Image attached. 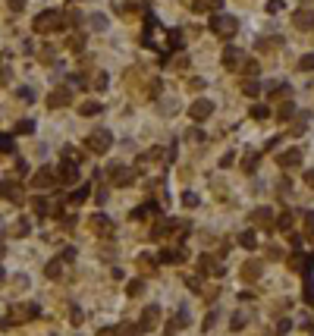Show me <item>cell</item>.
<instances>
[{
  "label": "cell",
  "instance_id": "cell-1",
  "mask_svg": "<svg viewBox=\"0 0 314 336\" xmlns=\"http://www.w3.org/2000/svg\"><path fill=\"white\" fill-rule=\"evenodd\" d=\"M69 25V13L63 10H44L35 16V32L38 35H48V32H63Z\"/></svg>",
  "mask_w": 314,
  "mask_h": 336
},
{
  "label": "cell",
  "instance_id": "cell-2",
  "mask_svg": "<svg viewBox=\"0 0 314 336\" xmlns=\"http://www.w3.org/2000/svg\"><path fill=\"white\" fill-rule=\"evenodd\" d=\"M104 176H107V182H110L113 189H126V186H132V182H135L138 170H135V167H126V163H119V160H113V163H107Z\"/></svg>",
  "mask_w": 314,
  "mask_h": 336
},
{
  "label": "cell",
  "instance_id": "cell-3",
  "mask_svg": "<svg viewBox=\"0 0 314 336\" xmlns=\"http://www.w3.org/2000/svg\"><path fill=\"white\" fill-rule=\"evenodd\" d=\"M72 261H76V252H72V248H63V255L48 261V276L50 280H66V267H69Z\"/></svg>",
  "mask_w": 314,
  "mask_h": 336
},
{
  "label": "cell",
  "instance_id": "cell-4",
  "mask_svg": "<svg viewBox=\"0 0 314 336\" xmlns=\"http://www.w3.org/2000/svg\"><path fill=\"white\" fill-rule=\"evenodd\" d=\"M211 32L217 38H232L239 32V19L236 16H226V13H217V16L211 19Z\"/></svg>",
  "mask_w": 314,
  "mask_h": 336
},
{
  "label": "cell",
  "instance_id": "cell-5",
  "mask_svg": "<svg viewBox=\"0 0 314 336\" xmlns=\"http://www.w3.org/2000/svg\"><path fill=\"white\" fill-rule=\"evenodd\" d=\"M113 144V135L107 132V129H95L88 138H85V148L91 151V154H104V151H110Z\"/></svg>",
  "mask_w": 314,
  "mask_h": 336
},
{
  "label": "cell",
  "instance_id": "cell-6",
  "mask_svg": "<svg viewBox=\"0 0 314 336\" xmlns=\"http://www.w3.org/2000/svg\"><path fill=\"white\" fill-rule=\"evenodd\" d=\"M38 314H41V311H38V305H32V302H25V305H22V302H19V305H13V311L6 314V318H10V327H13V324H22V320L38 318Z\"/></svg>",
  "mask_w": 314,
  "mask_h": 336
},
{
  "label": "cell",
  "instance_id": "cell-7",
  "mask_svg": "<svg viewBox=\"0 0 314 336\" xmlns=\"http://www.w3.org/2000/svg\"><path fill=\"white\" fill-rule=\"evenodd\" d=\"M57 182H60V186H76V182H79V163L63 157V163L57 167Z\"/></svg>",
  "mask_w": 314,
  "mask_h": 336
},
{
  "label": "cell",
  "instance_id": "cell-8",
  "mask_svg": "<svg viewBox=\"0 0 314 336\" xmlns=\"http://www.w3.org/2000/svg\"><path fill=\"white\" fill-rule=\"evenodd\" d=\"M0 198H6V201H13V204H22L25 201V189L19 186L16 179H3V182H0Z\"/></svg>",
  "mask_w": 314,
  "mask_h": 336
},
{
  "label": "cell",
  "instance_id": "cell-9",
  "mask_svg": "<svg viewBox=\"0 0 314 336\" xmlns=\"http://www.w3.org/2000/svg\"><path fill=\"white\" fill-rule=\"evenodd\" d=\"M69 101H72V88H69V85H60V88H53L50 95H48V107H53V110L66 107Z\"/></svg>",
  "mask_w": 314,
  "mask_h": 336
},
{
  "label": "cell",
  "instance_id": "cell-10",
  "mask_svg": "<svg viewBox=\"0 0 314 336\" xmlns=\"http://www.w3.org/2000/svg\"><path fill=\"white\" fill-rule=\"evenodd\" d=\"M88 226H91V233H95V236H104V239H110V236H113V220H110V217H104V214H95L88 220Z\"/></svg>",
  "mask_w": 314,
  "mask_h": 336
},
{
  "label": "cell",
  "instance_id": "cell-11",
  "mask_svg": "<svg viewBox=\"0 0 314 336\" xmlns=\"http://www.w3.org/2000/svg\"><path fill=\"white\" fill-rule=\"evenodd\" d=\"M32 208H35L38 217H60V214H63V208H60L57 201H50V198H35V201H32Z\"/></svg>",
  "mask_w": 314,
  "mask_h": 336
},
{
  "label": "cell",
  "instance_id": "cell-12",
  "mask_svg": "<svg viewBox=\"0 0 314 336\" xmlns=\"http://www.w3.org/2000/svg\"><path fill=\"white\" fill-rule=\"evenodd\" d=\"M32 186H35V189H53V186H57V170L41 167L35 176H32Z\"/></svg>",
  "mask_w": 314,
  "mask_h": 336
},
{
  "label": "cell",
  "instance_id": "cell-13",
  "mask_svg": "<svg viewBox=\"0 0 314 336\" xmlns=\"http://www.w3.org/2000/svg\"><path fill=\"white\" fill-rule=\"evenodd\" d=\"M211 113H214V101H204V97H201V101H195V104H192V107H189V116H192V120H195V123L208 120Z\"/></svg>",
  "mask_w": 314,
  "mask_h": 336
},
{
  "label": "cell",
  "instance_id": "cell-14",
  "mask_svg": "<svg viewBox=\"0 0 314 336\" xmlns=\"http://www.w3.org/2000/svg\"><path fill=\"white\" fill-rule=\"evenodd\" d=\"M157 320H160V308H157V305H148V308L142 311V320H138V330H142V333H148L151 327H157Z\"/></svg>",
  "mask_w": 314,
  "mask_h": 336
},
{
  "label": "cell",
  "instance_id": "cell-15",
  "mask_svg": "<svg viewBox=\"0 0 314 336\" xmlns=\"http://www.w3.org/2000/svg\"><path fill=\"white\" fill-rule=\"evenodd\" d=\"M198 273H211V276H220V273H223V267H220L217 261L211 258V255H201V258H198Z\"/></svg>",
  "mask_w": 314,
  "mask_h": 336
},
{
  "label": "cell",
  "instance_id": "cell-16",
  "mask_svg": "<svg viewBox=\"0 0 314 336\" xmlns=\"http://www.w3.org/2000/svg\"><path fill=\"white\" fill-rule=\"evenodd\" d=\"M185 258H189V255H185V248H166V252L160 255V261H164V264H182Z\"/></svg>",
  "mask_w": 314,
  "mask_h": 336
},
{
  "label": "cell",
  "instance_id": "cell-17",
  "mask_svg": "<svg viewBox=\"0 0 314 336\" xmlns=\"http://www.w3.org/2000/svg\"><path fill=\"white\" fill-rule=\"evenodd\" d=\"M296 29H302V32L314 29V10H298L296 13Z\"/></svg>",
  "mask_w": 314,
  "mask_h": 336
},
{
  "label": "cell",
  "instance_id": "cell-18",
  "mask_svg": "<svg viewBox=\"0 0 314 336\" xmlns=\"http://www.w3.org/2000/svg\"><path fill=\"white\" fill-rule=\"evenodd\" d=\"M239 60H242V50H239V48H226L223 50V66L226 69H236Z\"/></svg>",
  "mask_w": 314,
  "mask_h": 336
},
{
  "label": "cell",
  "instance_id": "cell-19",
  "mask_svg": "<svg viewBox=\"0 0 314 336\" xmlns=\"http://www.w3.org/2000/svg\"><path fill=\"white\" fill-rule=\"evenodd\" d=\"M160 214V208H157V204H142V208H135V210H132V220H145V217H157Z\"/></svg>",
  "mask_w": 314,
  "mask_h": 336
},
{
  "label": "cell",
  "instance_id": "cell-20",
  "mask_svg": "<svg viewBox=\"0 0 314 336\" xmlns=\"http://www.w3.org/2000/svg\"><path fill=\"white\" fill-rule=\"evenodd\" d=\"M170 327H173V330H182V327H189V308H179V311L176 314H173V320H170Z\"/></svg>",
  "mask_w": 314,
  "mask_h": 336
},
{
  "label": "cell",
  "instance_id": "cell-21",
  "mask_svg": "<svg viewBox=\"0 0 314 336\" xmlns=\"http://www.w3.org/2000/svg\"><path fill=\"white\" fill-rule=\"evenodd\" d=\"M296 163H302V151H286V154H280V167H296Z\"/></svg>",
  "mask_w": 314,
  "mask_h": 336
},
{
  "label": "cell",
  "instance_id": "cell-22",
  "mask_svg": "<svg viewBox=\"0 0 314 336\" xmlns=\"http://www.w3.org/2000/svg\"><path fill=\"white\" fill-rule=\"evenodd\" d=\"M113 336H142V330H138V324H119L113 327Z\"/></svg>",
  "mask_w": 314,
  "mask_h": 336
},
{
  "label": "cell",
  "instance_id": "cell-23",
  "mask_svg": "<svg viewBox=\"0 0 314 336\" xmlns=\"http://www.w3.org/2000/svg\"><path fill=\"white\" fill-rule=\"evenodd\" d=\"M242 276L245 280H258V276H261V261H248V264L242 267Z\"/></svg>",
  "mask_w": 314,
  "mask_h": 336
},
{
  "label": "cell",
  "instance_id": "cell-24",
  "mask_svg": "<svg viewBox=\"0 0 314 336\" xmlns=\"http://www.w3.org/2000/svg\"><path fill=\"white\" fill-rule=\"evenodd\" d=\"M79 113L82 116H98L101 113V101H85L82 107H79Z\"/></svg>",
  "mask_w": 314,
  "mask_h": 336
},
{
  "label": "cell",
  "instance_id": "cell-25",
  "mask_svg": "<svg viewBox=\"0 0 314 336\" xmlns=\"http://www.w3.org/2000/svg\"><path fill=\"white\" fill-rule=\"evenodd\" d=\"M88 192H91V189H88V186H79V189H76V192H72V195H69V204H72V208H79V204H82L85 198H88Z\"/></svg>",
  "mask_w": 314,
  "mask_h": 336
},
{
  "label": "cell",
  "instance_id": "cell-26",
  "mask_svg": "<svg viewBox=\"0 0 314 336\" xmlns=\"http://www.w3.org/2000/svg\"><path fill=\"white\" fill-rule=\"evenodd\" d=\"M142 292H145V280H142V276H138V280H129L126 295H132V299H135V295H142Z\"/></svg>",
  "mask_w": 314,
  "mask_h": 336
},
{
  "label": "cell",
  "instance_id": "cell-27",
  "mask_svg": "<svg viewBox=\"0 0 314 336\" xmlns=\"http://www.w3.org/2000/svg\"><path fill=\"white\" fill-rule=\"evenodd\" d=\"M251 220H255V223H264V226H267V223H270V210H267V208H258L255 214H251ZM267 229H270V226H267Z\"/></svg>",
  "mask_w": 314,
  "mask_h": 336
},
{
  "label": "cell",
  "instance_id": "cell-28",
  "mask_svg": "<svg viewBox=\"0 0 314 336\" xmlns=\"http://www.w3.org/2000/svg\"><path fill=\"white\" fill-rule=\"evenodd\" d=\"M166 44H170V50H182V35H179V32H170V35H166Z\"/></svg>",
  "mask_w": 314,
  "mask_h": 336
},
{
  "label": "cell",
  "instance_id": "cell-29",
  "mask_svg": "<svg viewBox=\"0 0 314 336\" xmlns=\"http://www.w3.org/2000/svg\"><path fill=\"white\" fill-rule=\"evenodd\" d=\"M32 132H35V123H32V120L16 123V135H32Z\"/></svg>",
  "mask_w": 314,
  "mask_h": 336
},
{
  "label": "cell",
  "instance_id": "cell-30",
  "mask_svg": "<svg viewBox=\"0 0 314 336\" xmlns=\"http://www.w3.org/2000/svg\"><path fill=\"white\" fill-rule=\"evenodd\" d=\"M0 151H3V154H13V151H16V144H13V135H0Z\"/></svg>",
  "mask_w": 314,
  "mask_h": 336
},
{
  "label": "cell",
  "instance_id": "cell-31",
  "mask_svg": "<svg viewBox=\"0 0 314 336\" xmlns=\"http://www.w3.org/2000/svg\"><path fill=\"white\" fill-rule=\"evenodd\" d=\"M305 302L314 308V283H311V276H305Z\"/></svg>",
  "mask_w": 314,
  "mask_h": 336
},
{
  "label": "cell",
  "instance_id": "cell-32",
  "mask_svg": "<svg viewBox=\"0 0 314 336\" xmlns=\"http://www.w3.org/2000/svg\"><path fill=\"white\" fill-rule=\"evenodd\" d=\"M69 48L76 50V54H79V50L85 48V35H82V32H79V35H72V38H69Z\"/></svg>",
  "mask_w": 314,
  "mask_h": 336
},
{
  "label": "cell",
  "instance_id": "cell-33",
  "mask_svg": "<svg viewBox=\"0 0 314 336\" xmlns=\"http://www.w3.org/2000/svg\"><path fill=\"white\" fill-rule=\"evenodd\" d=\"M88 22H91V29H98V32H104V29H107V16H101V13H98V16H91Z\"/></svg>",
  "mask_w": 314,
  "mask_h": 336
},
{
  "label": "cell",
  "instance_id": "cell-34",
  "mask_svg": "<svg viewBox=\"0 0 314 336\" xmlns=\"http://www.w3.org/2000/svg\"><path fill=\"white\" fill-rule=\"evenodd\" d=\"M91 88H98V91H104V88H107V72H98V76L91 79Z\"/></svg>",
  "mask_w": 314,
  "mask_h": 336
},
{
  "label": "cell",
  "instance_id": "cell-35",
  "mask_svg": "<svg viewBox=\"0 0 314 336\" xmlns=\"http://www.w3.org/2000/svg\"><path fill=\"white\" fill-rule=\"evenodd\" d=\"M239 245L242 248H255V233H242L239 236Z\"/></svg>",
  "mask_w": 314,
  "mask_h": 336
},
{
  "label": "cell",
  "instance_id": "cell-36",
  "mask_svg": "<svg viewBox=\"0 0 314 336\" xmlns=\"http://www.w3.org/2000/svg\"><path fill=\"white\" fill-rule=\"evenodd\" d=\"M38 60H41V63H50V60H53V48H50V44H44V48H41Z\"/></svg>",
  "mask_w": 314,
  "mask_h": 336
},
{
  "label": "cell",
  "instance_id": "cell-37",
  "mask_svg": "<svg viewBox=\"0 0 314 336\" xmlns=\"http://www.w3.org/2000/svg\"><path fill=\"white\" fill-rule=\"evenodd\" d=\"M16 97H19V101H25V104H32L35 91H32V88H19V91H16Z\"/></svg>",
  "mask_w": 314,
  "mask_h": 336
},
{
  "label": "cell",
  "instance_id": "cell-38",
  "mask_svg": "<svg viewBox=\"0 0 314 336\" xmlns=\"http://www.w3.org/2000/svg\"><path fill=\"white\" fill-rule=\"evenodd\" d=\"M29 229H32L29 223H25V220H19L16 226H13V236H29Z\"/></svg>",
  "mask_w": 314,
  "mask_h": 336
},
{
  "label": "cell",
  "instance_id": "cell-39",
  "mask_svg": "<svg viewBox=\"0 0 314 336\" xmlns=\"http://www.w3.org/2000/svg\"><path fill=\"white\" fill-rule=\"evenodd\" d=\"M182 204H185V208H198V195L195 192H185L182 195Z\"/></svg>",
  "mask_w": 314,
  "mask_h": 336
},
{
  "label": "cell",
  "instance_id": "cell-40",
  "mask_svg": "<svg viewBox=\"0 0 314 336\" xmlns=\"http://www.w3.org/2000/svg\"><path fill=\"white\" fill-rule=\"evenodd\" d=\"M242 88H245V95H258V91H261V85H258L255 79H248V82H245Z\"/></svg>",
  "mask_w": 314,
  "mask_h": 336
},
{
  "label": "cell",
  "instance_id": "cell-41",
  "mask_svg": "<svg viewBox=\"0 0 314 336\" xmlns=\"http://www.w3.org/2000/svg\"><path fill=\"white\" fill-rule=\"evenodd\" d=\"M277 223H280V229H289V223H292V214H289V210H283Z\"/></svg>",
  "mask_w": 314,
  "mask_h": 336
},
{
  "label": "cell",
  "instance_id": "cell-42",
  "mask_svg": "<svg viewBox=\"0 0 314 336\" xmlns=\"http://www.w3.org/2000/svg\"><path fill=\"white\" fill-rule=\"evenodd\" d=\"M292 110H296V107H292V104H289V101H286V104H283V107H280V110H277V116H280V120H286V116H292Z\"/></svg>",
  "mask_w": 314,
  "mask_h": 336
},
{
  "label": "cell",
  "instance_id": "cell-43",
  "mask_svg": "<svg viewBox=\"0 0 314 336\" xmlns=\"http://www.w3.org/2000/svg\"><path fill=\"white\" fill-rule=\"evenodd\" d=\"M217 318H220V314H217V311H211L208 318H204V327H201V330H214V324H217Z\"/></svg>",
  "mask_w": 314,
  "mask_h": 336
},
{
  "label": "cell",
  "instance_id": "cell-44",
  "mask_svg": "<svg viewBox=\"0 0 314 336\" xmlns=\"http://www.w3.org/2000/svg\"><path fill=\"white\" fill-rule=\"evenodd\" d=\"M245 327V314L239 311V314H232V330H242Z\"/></svg>",
  "mask_w": 314,
  "mask_h": 336
},
{
  "label": "cell",
  "instance_id": "cell-45",
  "mask_svg": "<svg viewBox=\"0 0 314 336\" xmlns=\"http://www.w3.org/2000/svg\"><path fill=\"white\" fill-rule=\"evenodd\" d=\"M267 113H270V110H267V107H264V104H258V107H255V110H251V116H255V120H264V116H267Z\"/></svg>",
  "mask_w": 314,
  "mask_h": 336
},
{
  "label": "cell",
  "instance_id": "cell-46",
  "mask_svg": "<svg viewBox=\"0 0 314 336\" xmlns=\"http://www.w3.org/2000/svg\"><path fill=\"white\" fill-rule=\"evenodd\" d=\"M138 267L142 270H154V261H151L148 255H142V258H138Z\"/></svg>",
  "mask_w": 314,
  "mask_h": 336
},
{
  "label": "cell",
  "instance_id": "cell-47",
  "mask_svg": "<svg viewBox=\"0 0 314 336\" xmlns=\"http://www.w3.org/2000/svg\"><path fill=\"white\" fill-rule=\"evenodd\" d=\"M82 318H85L82 308H72V311H69V320H72V324H82Z\"/></svg>",
  "mask_w": 314,
  "mask_h": 336
},
{
  "label": "cell",
  "instance_id": "cell-48",
  "mask_svg": "<svg viewBox=\"0 0 314 336\" xmlns=\"http://www.w3.org/2000/svg\"><path fill=\"white\" fill-rule=\"evenodd\" d=\"M302 69H314V54H305L302 57V63H298Z\"/></svg>",
  "mask_w": 314,
  "mask_h": 336
},
{
  "label": "cell",
  "instance_id": "cell-49",
  "mask_svg": "<svg viewBox=\"0 0 314 336\" xmlns=\"http://www.w3.org/2000/svg\"><path fill=\"white\" fill-rule=\"evenodd\" d=\"M280 44H283V38H264L261 48H280Z\"/></svg>",
  "mask_w": 314,
  "mask_h": 336
},
{
  "label": "cell",
  "instance_id": "cell-50",
  "mask_svg": "<svg viewBox=\"0 0 314 336\" xmlns=\"http://www.w3.org/2000/svg\"><path fill=\"white\" fill-rule=\"evenodd\" d=\"M6 3H10L13 13H22V10H25V0H6Z\"/></svg>",
  "mask_w": 314,
  "mask_h": 336
},
{
  "label": "cell",
  "instance_id": "cell-51",
  "mask_svg": "<svg viewBox=\"0 0 314 336\" xmlns=\"http://www.w3.org/2000/svg\"><path fill=\"white\" fill-rule=\"evenodd\" d=\"M245 72H248V76H251V79H255V76H258V72H261V66H258V63H255V60H251V63H245Z\"/></svg>",
  "mask_w": 314,
  "mask_h": 336
},
{
  "label": "cell",
  "instance_id": "cell-52",
  "mask_svg": "<svg viewBox=\"0 0 314 336\" xmlns=\"http://www.w3.org/2000/svg\"><path fill=\"white\" fill-rule=\"evenodd\" d=\"M95 201H98V204L107 201V189H98V192H95Z\"/></svg>",
  "mask_w": 314,
  "mask_h": 336
},
{
  "label": "cell",
  "instance_id": "cell-53",
  "mask_svg": "<svg viewBox=\"0 0 314 336\" xmlns=\"http://www.w3.org/2000/svg\"><path fill=\"white\" fill-rule=\"evenodd\" d=\"M232 160H236V154H223V157H220V167H230Z\"/></svg>",
  "mask_w": 314,
  "mask_h": 336
},
{
  "label": "cell",
  "instance_id": "cell-54",
  "mask_svg": "<svg viewBox=\"0 0 314 336\" xmlns=\"http://www.w3.org/2000/svg\"><path fill=\"white\" fill-rule=\"evenodd\" d=\"M185 283H189V289H195V292H201V283H198L195 276H189V280H185Z\"/></svg>",
  "mask_w": 314,
  "mask_h": 336
},
{
  "label": "cell",
  "instance_id": "cell-55",
  "mask_svg": "<svg viewBox=\"0 0 314 336\" xmlns=\"http://www.w3.org/2000/svg\"><path fill=\"white\" fill-rule=\"evenodd\" d=\"M280 6H283V3H280V0H270V3H267V13H277Z\"/></svg>",
  "mask_w": 314,
  "mask_h": 336
},
{
  "label": "cell",
  "instance_id": "cell-56",
  "mask_svg": "<svg viewBox=\"0 0 314 336\" xmlns=\"http://www.w3.org/2000/svg\"><path fill=\"white\" fill-rule=\"evenodd\" d=\"M255 163H258V154H251L248 160H245V170H255Z\"/></svg>",
  "mask_w": 314,
  "mask_h": 336
},
{
  "label": "cell",
  "instance_id": "cell-57",
  "mask_svg": "<svg viewBox=\"0 0 314 336\" xmlns=\"http://www.w3.org/2000/svg\"><path fill=\"white\" fill-rule=\"evenodd\" d=\"M201 138H204V135L198 132V129H192V132H189V142H201Z\"/></svg>",
  "mask_w": 314,
  "mask_h": 336
},
{
  "label": "cell",
  "instance_id": "cell-58",
  "mask_svg": "<svg viewBox=\"0 0 314 336\" xmlns=\"http://www.w3.org/2000/svg\"><path fill=\"white\" fill-rule=\"evenodd\" d=\"M305 223H308V233H314V214H305Z\"/></svg>",
  "mask_w": 314,
  "mask_h": 336
},
{
  "label": "cell",
  "instance_id": "cell-59",
  "mask_svg": "<svg viewBox=\"0 0 314 336\" xmlns=\"http://www.w3.org/2000/svg\"><path fill=\"white\" fill-rule=\"evenodd\" d=\"M305 182H308V186L314 189V170H308V173H305Z\"/></svg>",
  "mask_w": 314,
  "mask_h": 336
},
{
  "label": "cell",
  "instance_id": "cell-60",
  "mask_svg": "<svg viewBox=\"0 0 314 336\" xmlns=\"http://www.w3.org/2000/svg\"><path fill=\"white\" fill-rule=\"evenodd\" d=\"M0 258H3V242H0Z\"/></svg>",
  "mask_w": 314,
  "mask_h": 336
},
{
  "label": "cell",
  "instance_id": "cell-61",
  "mask_svg": "<svg viewBox=\"0 0 314 336\" xmlns=\"http://www.w3.org/2000/svg\"><path fill=\"white\" fill-rule=\"evenodd\" d=\"M3 276H6V273H3V270H0V283H3Z\"/></svg>",
  "mask_w": 314,
  "mask_h": 336
},
{
  "label": "cell",
  "instance_id": "cell-62",
  "mask_svg": "<svg viewBox=\"0 0 314 336\" xmlns=\"http://www.w3.org/2000/svg\"><path fill=\"white\" fill-rule=\"evenodd\" d=\"M170 336H176V333H170Z\"/></svg>",
  "mask_w": 314,
  "mask_h": 336
}]
</instances>
